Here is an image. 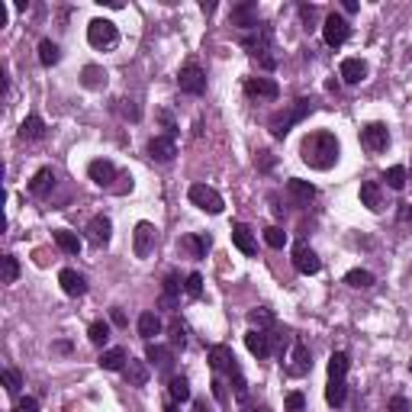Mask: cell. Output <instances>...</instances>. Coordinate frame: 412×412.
I'll list each match as a JSON object with an SVG mask.
<instances>
[{"instance_id":"49","label":"cell","mask_w":412,"mask_h":412,"mask_svg":"<svg viewBox=\"0 0 412 412\" xmlns=\"http://www.w3.org/2000/svg\"><path fill=\"white\" fill-rule=\"evenodd\" d=\"M13 412H39V400H36V396H26V400L16 402V409Z\"/></svg>"},{"instance_id":"19","label":"cell","mask_w":412,"mask_h":412,"mask_svg":"<svg viewBox=\"0 0 412 412\" xmlns=\"http://www.w3.org/2000/svg\"><path fill=\"white\" fill-rule=\"evenodd\" d=\"M145 358H148V364H155L161 374H168V370L174 367V351L165 348V345H155V341H148Z\"/></svg>"},{"instance_id":"57","label":"cell","mask_w":412,"mask_h":412,"mask_svg":"<svg viewBox=\"0 0 412 412\" xmlns=\"http://www.w3.org/2000/svg\"><path fill=\"white\" fill-rule=\"evenodd\" d=\"M400 219H402V222L412 219V206H402V210H400Z\"/></svg>"},{"instance_id":"48","label":"cell","mask_w":412,"mask_h":412,"mask_svg":"<svg viewBox=\"0 0 412 412\" xmlns=\"http://www.w3.org/2000/svg\"><path fill=\"white\" fill-rule=\"evenodd\" d=\"M300 16H303V23H306V29H313V26H316L319 10L313 7V3H300Z\"/></svg>"},{"instance_id":"25","label":"cell","mask_w":412,"mask_h":412,"mask_svg":"<svg viewBox=\"0 0 412 412\" xmlns=\"http://www.w3.org/2000/svg\"><path fill=\"white\" fill-rule=\"evenodd\" d=\"M180 248L191 254V258H203V254L213 248V239L206 232L203 235H184V239H180Z\"/></svg>"},{"instance_id":"37","label":"cell","mask_w":412,"mask_h":412,"mask_svg":"<svg viewBox=\"0 0 412 412\" xmlns=\"http://www.w3.org/2000/svg\"><path fill=\"white\" fill-rule=\"evenodd\" d=\"M345 284L358 287V290H367V287H374V274H370V271H364V267H354V271H348V274H345Z\"/></svg>"},{"instance_id":"24","label":"cell","mask_w":412,"mask_h":412,"mask_svg":"<svg viewBox=\"0 0 412 412\" xmlns=\"http://www.w3.org/2000/svg\"><path fill=\"white\" fill-rule=\"evenodd\" d=\"M232 242L242 254H254L258 252V242H254V232L245 226V222H235L232 226Z\"/></svg>"},{"instance_id":"58","label":"cell","mask_w":412,"mask_h":412,"mask_svg":"<svg viewBox=\"0 0 412 412\" xmlns=\"http://www.w3.org/2000/svg\"><path fill=\"white\" fill-rule=\"evenodd\" d=\"M345 13H358V3H354V0H345Z\"/></svg>"},{"instance_id":"41","label":"cell","mask_w":412,"mask_h":412,"mask_svg":"<svg viewBox=\"0 0 412 412\" xmlns=\"http://www.w3.org/2000/svg\"><path fill=\"white\" fill-rule=\"evenodd\" d=\"M383 180H387L390 191H402V187H406V168H402V165H393V168L383 174Z\"/></svg>"},{"instance_id":"34","label":"cell","mask_w":412,"mask_h":412,"mask_svg":"<svg viewBox=\"0 0 412 412\" xmlns=\"http://www.w3.org/2000/svg\"><path fill=\"white\" fill-rule=\"evenodd\" d=\"M248 322H252L254 328H258V332H271V328H274V313H271V309H252V313H248Z\"/></svg>"},{"instance_id":"2","label":"cell","mask_w":412,"mask_h":412,"mask_svg":"<svg viewBox=\"0 0 412 412\" xmlns=\"http://www.w3.org/2000/svg\"><path fill=\"white\" fill-rule=\"evenodd\" d=\"M210 367L216 370V374H226V377L232 380V390H235V396H239V402L248 400V383H245V374H242V367H239V361H235L229 345H213Z\"/></svg>"},{"instance_id":"8","label":"cell","mask_w":412,"mask_h":412,"mask_svg":"<svg viewBox=\"0 0 412 412\" xmlns=\"http://www.w3.org/2000/svg\"><path fill=\"white\" fill-rule=\"evenodd\" d=\"M351 36V26L345 16H339V13H328L326 23H322V39H326V45H332V49H339V45L348 43Z\"/></svg>"},{"instance_id":"3","label":"cell","mask_w":412,"mask_h":412,"mask_svg":"<svg viewBox=\"0 0 412 412\" xmlns=\"http://www.w3.org/2000/svg\"><path fill=\"white\" fill-rule=\"evenodd\" d=\"M313 110H316V100H313V97H300L296 104L284 106V110H277L274 117L267 119L271 136H274V138H287V132H290L296 123H303V119H306Z\"/></svg>"},{"instance_id":"13","label":"cell","mask_w":412,"mask_h":412,"mask_svg":"<svg viewBox=\"0 0 412 412\" xmlns=\"http://www.w3.org/2000/svg\"><path fill=\"white\" fill-rule=\"evenodd\" d=\"M245 94L252 100H277L280 97V84L274 77H248L245 81Z\"/></svg>"},{"instance_id":"51","label":"cell","mask_w":412,"mask_h":412,"mask_svg":"<svg viewBox=\"0 0 412 412\" xmlns=\"http://www.w3.org/2000/svg\"><path fill=\"white\" fill-rule=\"evenodd\" d=\"M390 412H409V402L402 400V396H393V400H390Z\"/></svg>"},{"instance_id":"42","label":"cell","mask_w":412,"mask_h":412,"mask_svg":"<svg viewBox=\"0 0 412 412\" xmlns=\"http://www.w3.org/2000/svg\"><path fill=\"white\" fill-rule=\"evenodd\" d=\"M20 277V261L13 254H3V284H16Z\"/></svg>"},{"instance_id":"31","label":"cell","mask_w":412,"mask_h":412,"mask_svg":"<svg viewBox=\"0 0 412 412\" xmlns=\"http://www.w3.org/2000/svg\"><path fill=\"white\" fill-rule=\"evenodd\" d=\"M126 364H129L126 348H106L100 354V367L104 370H126Z\"/></svg>"},{"instance_id":"59","label":"cell","mask_w":412,"mask_h":412,"mask_svg":"<svg viewBox=\"0 0 412 412\" xmlns=\"http://www.w3.org/2000/svg\"><path fill=\"white\" fill-rule=\"evenodd\" d=\"M245 412H267L265 406H248V402H245Z\"/></svg>"},{"instance_id":"11","label":"cell","mask_w":412,"mask_h":412,"mask_svg":"<svg viewBox=\"0 0 412 412\" xmlns=\"http://www.w3.org/2000/svg\"><path fill=\"white\" fill-rule=\"evenodd\" d=\"M287 374L290 377H306L309 370H313V354L303 341H293V351H290V358H287Z\"/></svg>"},{"instance_id":"17","label":"cell","mask_w":412,"mask_h":412,"mask_svg":"<svg viewBox=\"0 0 412 412\" xmlns=\"http://www.w3.org/2000/svg\"><path fill=\"white\" fill-rule=\"evenodd\" d=\"M178 155V145H174V138L171 136H155L148 142V158L158 161V165H171Z\"/></svg>"},{"instance_id":"35","label":"cell","mask_w":412,"mask_h":412,"mask_svg":"<svg viewBox=\"0 0 412 412\" xmlns=\"http://www.w3.org/2000/svg\"><path fill=\"white\" fill-rule=\"evenodd\" d=\"M58 58H62V49H58V43H52V39H43V43H39V62H43L45 68H52V64H58Z\"/></svg>"},{"instance_id":"54","label":"cell","mask_w":412,"mask_h":412,"mask_svg":"<svg viewBox=\"0 0 412 412\" xmlns=\"http://www.w3.org/2000/svg\"><path fill=\"white\" fill-rule=\"evenodd\" d=\"M7 20H10V10H7V3H3V0H0V29H3V26H7Z\"/></svg>"},{"instance_id":"40","label":"cell","mask_w":412,"mask_h":412,"mask_svg":"<svg viewBox=\"0 0 412 412\" xmlns=\"http://www.w3.org/2000/svg\"><path fill=\"white\" fill-rule=\"evenodd\" d=\"M87 339L94 341L97 348H104L106 341H110V326H106V322H90V328H87Z\"/></svg>"},{"instance_id":"52","label":"cell","mask_w":412,"mask_h":412,"mask_svg":"<svg viewBox=\"0 0 412 412\" xmlns=\"http://www.w3.org/2000/svg\"><path fill=\"white\" fill-rule=\"evenodd\" d=\"M213 396H216V400H226V387H222V380H219V377H216V380H213Z\"/></svg>"},{"instance_id":"32","label":"cell","mask_w":412,"mask_h":412,"mask_svg":"<svg viewBox=\"0 0 412 412\" xmlns=\"http://www.w3.org/2000/svg\"><path fill=\"white\" fill-rule=\"evenodd\" d=\"M126 380H129V387H145L148 383V367H145V361H132L129 358V364H126Z\"/></svg>"},{"instance_id":"33","label":"cell","mask_w":412,"mask_h":412,"mask_svg":"<svg viewBox=\"0 0 412 412\" xmlns=\"http://www.w3.org/2000/svg\"><path fill=\"white\" fill-rule=\"evenodd\" d=\"M138 335L145 341H152L155 335H161V319L155 316V313H142L138 316Z\"/></svg>"},{"instance_id":"6","label":"cell","mask_w":412,"mask_h":412,"mask_svg":"<svg viewBox=\"0 0 412 412\" xmlns=\"http://www.w3.org/2000/svg\"><path fill=\"white\" fill-rule=\"evenodd\" d=\"M178 87L184 90V94H191V97L206 94V71H203L197 62H187L178 71Z\"/></svg>"},{"instance_id":"18","label":"cell","mask_w":412,"mask_h":412,"mask_svg":"<svg viewBox=\"0 0 412 412\" xmlns=\"http://www.w3.org/2000/svg\"><path fill=\"white\" fill-rule=\"evenodd\" d=\"M271 341H274V332H258V328H252V332L245 335V345H248V351H252L258 361H265L267 354H271Z\"/></svg>"},{"instance_id":"12","label":"cell","mask_w":412,"mask_h":412,"mask_svg":"<svg viewBox=\"0 0 412 412\" xmlns=\"http://www.w3.org/2000/svg\"><path fill=\"white\" fill-rule=\"evenodd\" d=\"M229 23L232 26H239V29H258L261 23H258V3H252V0H242V3H235L232 13H229Z\"/></svg>"},{"instance_id":"45","label":"cell","mask_w":412,"mask_h":412,"mask_svg":"<svg viewBox=\"0 0 412 412\" xmlns=\"http://www.w3.org/2000/svg\"><path fill=\"white\" fill-rule=\"evenodd\" d=\"M284 409L287 412H303L306 409V396H303V393H290L287 402H284Z\"/></svg>"},{"instance_id":"44","label":"cell","mask_w":412,"mask_h":412,"mask_svg":"<svg viewBox=\"0 0 412 412\" xmlns=\"http://www.w3.org/2000/svg\"><path fill=\"white\" fill-rule=\"evenodd\" d=\"M3 383H7V393H20V387H23V377H20V370H13V367H7L3 370Z\"/></svg>"},{"instance_id":"7","label":"cell","mask_w":412,"mask_h":412,"mask_svg":"<svg viewBox=\"0 0 412 412\" xmlns=\"http://www.w3.org/2000/svg\"><path fill=\"white\" fill-rule=\"evenodd\" d=\"M187 197H191L193 206H200V210L210 213V216H219L222 206H226V203H222V197H219V191H213L210 184H193Z\"/></svg>"},{"instance_id":"60","label":"cell","mask_w":412,"mask_h":412,"mask_svg":"<svg viewBox=\"0 0 412 412\" xmlns=\"http://www.w3.org/2000/svg\"><path fill=\"white\" fill-rule=\"evenodd\" d=\"M165 412H180V409H178V406H165Z\"/></svg>"},{"instance_id":"27","label":"cell","mask_w":412,"mask_h":412,"mask_svg":"<svg viewBox=\"0 0 412 412\" xmlns=\"http://www.w3.org/2000/svg\"><path fill=\"white\" fill-rule=\"evenodd\" d=\"M45 136V123L39 113H29V117L23 119L20 126V138H26V142H39V138Z\"/></svg>"},{"instance_id":"55","label":"cell","mask_w":412,"mask_h":412,"mask_svg":"<svg viewBox=\"0 0 412 412\" xmlns=\"http://www.w3.org/2000/svg\"><path fill=\"white\" fill-rule=\"evenodd\" d=\"M193 412H213V406L206 400H193Z\"/></svg>"},{"instance_id":"30","label":"cell","mask_w":412,"mask_h":412,"mask_svg":"<svg viewBox=\"0 0 412 412\" xmlns=\"http://www.w3.org/2000/svg\"><path fill=\"white\" fill-rule=\"evenodd\" d=\"M52 239L64 254H81V239H77V232H71V229H55Z\"/></svg>"},{"instance_id":"56","label":"cell","mask_w":412,"mask_h":412,"mask_svg":"<svg viewBox=\"0 0 412 412\" xmlns=\"http://www.w3.org/2000/svg\"><path fill=\"white\" fill-rule=\"evenodd\" d=\"M113 322H117V326H126V316H123V309H113Z\"/></svg>"},{"instance_id":"43","label":"cell","mask_w":412,"mask_h":412,"mask_svg":"<svg viewBox=\"0 0 412 412\" xmlns=\"http://www.w3.org/2000/svg\"><path fill=\"white\" fill-rule=\"evenodd\" d=\"M265 242L271 245V248H284V245H287V232L280 229V226H267V229H265Z\"/></svg>"},{"instance_id":"9","label":"cell","mask_w":412,"mask_h":412,"mask_svg":"<svg viewBox=\"0 0 412 412\" xmlns=\"http://www.w3.org/2000/svg\"><path fill=\"white\" fill-rule=\"evenodd\" d=\"M361 145L367 148V152H387L390 145V129L383 126V123H367V126L361 129Z\"/></svg>"},{"instance_id":"39","label":"cell","mask_w":412,"mask_h":412,"mask_svg":"<svg viewBox=\"0 0 412 412\" xmlns=\"http://www.w3.org/2000/svg\"><path fill=\"white\" fill-rule=\"evenodd\" d=\"M178 293H180V280H178V274H168V277H165V293H161V306H174Z\"/></svg>"},{"instance_id":"14","label":"cell","mask_w":412,"mask_h":412,"mask_svg":"<svg viewBox=\"0 0 412 412\" xmlns=\"http://www.w3.org/2000/svg\"><path fill=\"white\" fill-rule=\"evenodd\" d=\"M87 174H90V180H94L97 187H110L113 191V180H119V171L113 161L106 158H94L90 165H87Z\"/></svg>"},{"instance_id":"53","label":"cell","mask_w":412,"mask_h":412,"mask_svg":"<svg viewBox=\"0 0 412 412\" xmlns=\"http://www.w3.org/2000/svg\"><path fill=\"white\" fill-rule=\"evenodd\" d=\"M258 161H261V168H271V165H274V158H271V152H258Z\"/></svg>"},{"instance_id":"1","label":"cell","mask_w":412,"mask_h":412,"mask_svg":"<svg viewBox=\"0 0 412 412\" xmlns=\"http://www.w3.org/2000/svg\"><path fill=\"white\" fill-rule=\"evenodd\" d=\"M339 155H341V145L339 138L326 132V129H319V132H309L303 142H300V158L303 165H309L313 171H328L339 165Z\"/></svg>"},{"instance_id":"4","label":"cell","mask_w":412,"mask_h":412,"mask_svg":"<svg viewBox=\"0 0 412 412\" xmlns=\"http://www.w3.org/2000/svg\"><path fill=\"white\" fill-rule=\"evenodd\" d=\"M242 45H245V52L252 55V58L261 62L265 71H274V68H277V58L271 55V52H274V29H271L267 23H261V26L252 29V32H245Z\"/></svg>"},{"instance_id":"36","label":"cell","mask_w":412,"mask_h":412,"mask_svg":"<svg viewBox=\"0 0 412 412\" xmlns=\"http://www.w3.org/2000/svg\"><path fill=\"white\" fill-rule=\"evenodd\" d=\"M168 393L174 402H187L191 400V383H187V377H171L168 380Z\"/></svg>"},{"instance_id":"22","label":"cell","mask_w":412,"mask_h":412,"mask_svg":"<svg viewBox=\"0 0 412 412\" xmlns=\"http://www.w3.org/2000/svg\"><path fill=\"white\" fill-rule=\"evenodd\" d=\"M287 193H290V197H293L300 206H309V203L316 200V187H313L309 180H300V178L287 180Z\"/></svg>"},{"instance_id":"28","label":"cell","mask_w":412,"mask_h":412,"mask_svg":"<svg viewBox=\"0 0 412 412\" xmlns=\"http://www.w3.org/2000/svg\"><path fill=\"white\" fill-rule=\"evenodd\" d=\"M348 400V387H345V377H328V387H326V402L328 406H345Z\"/></svg>"},{"instance_id":"50","label":"cell","mask_w":412,"mask_h":412,"mask_svg":"<svg viewBox=\"0 0 412 412\" xmlns=\"http://www.w3.org/2000/svg\"><path fill=\"white\" fill-rule=\"evenodd\" d=\"M158 119H161V123H165V129H168V136H171V138L178 136V126H174V119H171V113H165V110H161V113H158Z\"/></svg>"},{"instance_id":"20","label":"cell","mask_w":412,"mask_h":412,"mask_svg":"<svg viewBox=\"0 0 412 412\" xmlns=\"http://www.w3.org/2000/svg\"><path fill=\"white\" fill-rule=\"evenodd\" d=\"M58 284H62V290H64L68 296H84V293H87L84 274H77L74 267H64L62 274H58Z\"/></svg>"},{"instance_id":"16","label":"cell","mask_w":412,"mask_h":412,"mask_svg":"<svg viewBox=\"0 0 412 412\" xmlns=\"http://www.w3.org/2000/svg\"><path fill=\"white\" fill-rule=\"evenodd\" d=\"M110 239H113V222H110V216H94V219L87 222V242L90 245L104 248V245H110Z\"/></svg>"},{"instance_id":"10","label":"cell","mask_w":412,"mask_h":412,"mask_svg":"<svg viewBox=\"0 0 412 412\" xmlns=\"http://www.w3.org/2000/svg\"><path fill=\"white\" fill-rule=\"evenodd\" d=\"M155 242H158V229L152 222H138L136 232H132V252H136V258H148V254L155 252Z\"/></svg>"},{"instance_id":"46","label":"cell","mask_w":412,"mask_h":412,"mask_svg":"<svg viewBox=\"0 0 412 412\" xmlns=\"http://www.w3.org/2000/svg\"><path fill=\"white\" fill-rule=\"evenodd\" d=\"M171 345H174V348H184V345H187V335H184V326H180L178 319L171 322Z\"/></svg>"},{"instance_id":"47","label":"cell","mask_w":412,"mask_h":412,"mask_svg":"<svg viewBox=\"0 0 412 412\" xmlns=\"http://www.w3.org/2000/svg\"><path fill=\"white\" fill-rule=\"evenodd\" d=\"M184 290H187L191 296H200L203 293V277L197 274V271H193V274H187V284H184Z\"/></svg>"},{"instance_id":"29","label":"cell","mask_w":412,"mask_h":412,"mask_svg":"<svg viewBox=\"0 0 412 412\" xmlns=\"http://www.w3.org/2000/svg\"><path fill=\"white\" fill-rule=\"evenodd\" d=\"M81 84L87 90H104L106 87V71L100 64H84V71H81Z\"/></svg>"},{"instance_id":"21","label":"cell","mask_w":412,"mask_h":412,"mask_svg":"<svg viewBox=\"0 0 412 412\" xmlns=\"http://www.w3.org/2000/svg\"><path fill=\"white\" fill-rule=\"evenodd\" d=\"M339 77L345 84H361V81L367 77V62H361V58H345L339 68Z\"/></svg>"},{"instance_id":"23","label":"cell","mask_w":412,"mask_h":412,"mask_svg":"<svg viewBox=\"0 0 412 412\" xmlns=\"http://www.w3.org/2000/svg\"><path fill=\"white\" fill-rule=\"evenodd\" d=\"M361 203H364L370 213L383 210V187L377 180H364V184H361Z\"/></svg>"},{"instance_id":"26","label":"cell","mask_w":412,"mask_h":412,"mask_svg":"<svg viewBox=\"0 0 412 412\" xmlns=\"http://www.w3.org/2000/svg\"><path fill=\"white\" fill-rule=\"evenodd\" d=\"M52 187H55V171L52 168L36 171V178L29 180V193H32V197H49Z\"/></svg>"},{"instance_id":"61","label":"cell","mask_w":412,"mask_h":412,"mask_svg":"<svg viewBox=\"0 0 412 412\" xmlns=\"http://www.w3.org/2000/svg\"><path fill=\"white\" fill-rule=\"evenodd\" d=\"M409 374H412V364H409Z\"/></svg>"},{"instance_id":"38","label":"cell","mask_w":412,"mask_h":412,"mask_svg":"<svg viewBox=\"0 0 412 412\" xmlns=\"http://www.w3.org/2000/svg\"><path fill=\"white\" fill-rule=\"evenodd\" d=\"M348 367H351V358L345 351H335V354L328 358V377H345Z\"/></svg>"},{"instance_id":"15","label":"cell","mask_w":412,"mask_h":412,"mask_svg":"<svg viewBox=\"0 0 412 412\" xmlns=\"http://www.w3.org/2000/svg\"><path fill=\"white\" fill-rule=\"evenodd\" d=\"M293 267L300 271V274H319V267H322V261H319V254L309 248L306 242H296L293 245Z\"/></svg>"},{"instance_id":"5","label":"cell","mask_w":412,"mask_h":412,"mask_svg":"<svg viewBox=\"0 0 412 412\" xmlns=\"http://www.w3.org/2000/svg\"><path fill=\"white\" fill-rule=\"evenodd\" d=\"M87 43L94 45V49H117V43H119L117 23L90 20V26H87Z\"/></svg>"}]
</instances>
